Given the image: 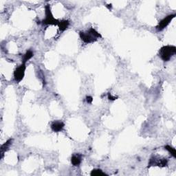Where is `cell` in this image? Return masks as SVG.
Listing matches in <instances>:
<instances>
[{"label": "cell", "mask_w": 176, "mask_h": 176, "mask_svg": "<svg viewBox=\"0 0 176 176\" xmlns=\"http://www.w3.org/2000/svg\"><path fill=\"white\" fill-rule=\"evenodd\" d=\"M90 175H91L92 176H105V175H107L106 173L103 172L101 169H96L92 170L91 173H90Z\"/></svg>", "instance_id": "7c38bea8"}, {"label": "cell", "mask_w": 176, "mask_h": 176, "mask_svg": "<svg viewBox=\"0 0 176 176\" xmlns=\"http://www.w3.org/2000/svg\"><path fill=\"white\" fill-rule=\"evenodd\" d=\"M69 22L68 20H61L59 21L58 26L59 30H60L61 32H63V31L66 30L67 28L69 27Z\"/></svg>", "instance_id": "30bf717a"}, {"label": "cell", "mask_w": 176, "mask_h": 176, "mask_svg": "<svg viewBox=\"0 0 176 176\" xmlns=\"http://www.w3.org/2000/svg\"><path fill=\"white\" fill-rule=\"evenodd\" d=\"M108 98L111 100H115L118 98V97H116V96H113L112 94H110V93H108Z\"/></svg>", "instance_id": "9a60e30c"}, {"label": "cell", "mask_w": 176, "mask_h": 176, "mask_svg": "<svg viewBox=\"0 0 176 176\" xmlns=\"http://www.w3.org/2000/svg\"><path fill=\"white\" fill-rule=\"evenodd\" d=\"M12 141H13V139L12 138L8 139L6 142H5L4 144H3L2 145V147H1V156H2L1 157L2 158L4 156V153L8 150L9 147H10V145H11L12 143Z\"/></svg>", "instance_id": "9c48e42d"}, {"label": "cell", "mask_w": 176, "mask_h": 176, "mask_svg": "<svg viewBox=\"0 0 176 176\" xmlns=\"http://www.w3.org/2000/svg\"><path fill=\"white\" fill-rule=\"evenodd\" d=\"M164 149L167 150V151H169L171 154V156L174 157V158H176V151H175V149L173 148V147H171L169 145H166L164 146Z\"/></svg>", "instance_id": "4fadbf2b"}, {"label": "cell", "mask_w": 176, "mask_h": 176, "mask_svg": "<svg viewBox=\"0 0 176 176\" xmlns=\"http://www.w3.org/2000/svg\"><path fill=\"white\" fill-rule=\"evenodd\" d=\"M176 53V47L174 46H164L160 49L159 56L163 61L167 62L171 60Z\"/></svg>", "instance_id": "7a4b0ae2"}, {"label": "cell", "mask_w": 176, "mask_h": 176, "mask_svg": "<svg viewBox=\"0 0 176 176\" xmlns=\"http://www.w3.org/2000/svg\"><path fill=\"white\" fill-rule=\"evenodd\" d=\"M107 6V7L108 8L110 9V10L112 9V4H110V5L109 4V5H107V6Z\"/></svg>", "instance_id": "2e32d148"}, {"label": "cell", "mask_w": 176, "mask_h": 176, "mask_svg": "<svg viewBox=\"0 0 176 176\" xmlns=\"http://www.w3.org/2000/svg\"><path fill=\"white\" fill-rule=\"evenodd\" d=\"M168 164V160L166 158H159L156 156H153L149 159L148 167H165Z\"/></svg>", "instance_id": "5b68a950"}, {"label": "cell", "mask_w": 176, "mask_h": 176, "mask_svg": "<svg viewBox=\"0 0 176 176\" xmlns=\"http://www.w3.org/2000/svg\"><path fill=\"white\" fill-rule=\"evenodd\" d=\"M79 36L81 40L85 43L87 44L94 43L95 41H96L98 39L102 38V35L93 28H90L89 30L85 31V32H82L81 31V32H79Z\"/></svg>", "instance_id": "6da1fadb"}, {"label": "cell", "mask_w": 176, "mask_h": 176, "mask_svg": "<svg viewBox=\"0 0 176 176\" xmlns=\"http://www.w3.org/2000/svg\"><path fill=\"white\" fill-rule=\"evenodd\" d=\"M86 101L88 104H91L93 101V98L90 96H88L86 97Z\"/></svg>", "instance_id": "5bb4252c"}, {"label": "cell", "mask_w": 176, "mask_h": 176, "mask_svg": "<svg viewBox=\"0 0 176 176\" xmlns=\"http://www.w3.org/2000/svg\"><path fill=\"white\" fill-rule=\"evenodd\" d=\"M65 124L61 120H54L51 124V129L54 132H60L63 130Z\"/></svg>", "instance_id": "52a82bcc"}, {"label": "cell", "mask_w": 176, "mask_h": 176, "mask_svg": "<svg viewBox=\"0 0 176 176\" xmlns=\"http://www.w3.org/2000/svg\"><path fill=\"white\" fill-rule=\"evenodd\" d=\"M175 14L169 15H168V16H167L166 17H164L163 19H162L156 26L157 31L160 32V31H162V30H164V28L170 24L173 18H175Z\"/></svg>", "instance_id": "8992f818"}, {"label": "cell", "mask_w": 176, "mask_h": 176, "mask_svg": "<svg viewBox=\"0 0 176 176\" xmlns=\"http://www.w3.org/2000/svg\"><path fill=\"white\" fill-rule=\"evenodd\" d=\"M45 15L46 17L42 22V24L43 25H57L59 24V21L56 19L54 17L52 13L51 8L50 5H46L45 7Z\"/></svg>", "instance_id": "3957f363"}, {"label": "cell", "mask_w": 176, "mask_h": 176, "mask_svg": "<svg viewBox=\"0 0 176 176\" xmlns=\"http://www.w3.org/2000/svg\"><path fill=\"white\" fill-rule=\"evenodd\" d=\"M82 155L80 154H74L71 157V162L73 166H79L82 162Z\"/></svg>", "instance_id": "ba28073f"}, {"label": "cell", "mask_w": 176, "mask_h": 176, "mask_svg": "<svg viewBox=\"0 0 176 176\" xmlns=\"http://www.w3.org/2000/svg\"><path fill=\"white\" fill-rule=\"evenodd\" d=\"M34 56V53L32 50H27L26 52L25 53L24 55V57H23V63H25L28 61H29L30 59Z\"/></svg>", "instance_id": "8fae6325"}, {"label": "cell", "mask_w": 176, "mask_h": 176, "mask_svg": "<svg viewBox=\"0 0 176 176\" xmlns=\"http://www.w3.org/2000/svg\"><path fill=\"white\" fill-rule=\"evenodd\" d=\"M26 69V66L25 63H22L21 66L15 69L14 71V79L16 83H20L24 79L25 76V72Z\"/></svg>", "instance_id": "277c9868"}]
</instances>
